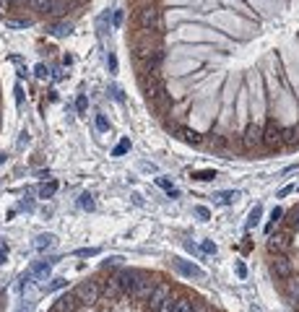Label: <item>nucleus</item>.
I'll use <instances>...</instances> for the list:
<instances>
[{
    "mask_svg": "<svg viewBox=\"0 0 299 312\" xmlns=\"http://www.w3.org/2000/svg\"><path fill=\"white\" fill-rule=\"evenodd\" d=\"M73 294L81 304H88V307H94L97 302H102V286L97 281H81L76 289H73Z\"/></svg>",
    "mask_w": 299,
    "mask_h": 312,
    "instance_id": "obj_1",
    "label": "nucleus"
},
{
    "mask_svg": "<svg viewBox=\"0 0 299 312\" xmlns=\"http://www.w3.org/2000/svg\"><path fill=\"white\" fill-rule=\"evenodd\" d=\"M138 26H141L143 32H162V11H159L156 6H143L141 11H138Z\"/></svg>",
    "mask_w": 299,
    "mask_h": 312,
    "instance_id": "obj_2",
    "label": "nucleus"
},
{
    "mask_svg": "<svg viewBox=\"0 0 299 312\" xmlns=\"http://www.w3.org/2000/svg\"><path fill=\"white\" fill-rule=\"evenodd\" d=\"M271 273H273L276 278H289V276L294 273L291 258H289L286 253H276V255L271 258Z\"/></svg>",
    "mask_w": 299,
    "mask_h": 312,
    "instance_id": "obj_3",
    "label": "nucleus"
},
{
    "mask_svg": "<svg viewBox=\"0 0 299 312\" xmlns=\"http://www.w3.org/2000/svg\"><path fill=\"white\" fill-rule=\"evenodd\" d=\"M154 281H151V276H146V273H141L138 276V281H135V286H133V292L128 294L130 299H135V302H148V297H151V292H154Z\"/></svg>",
    "mask_w": 299,
    "mask_h": 312,
    "instance_id": "obj_4",
    "label": "nucleus"
},
{
    "mask_svg": "<svg viewBox=\"0 0 299 312\" xmlns=\"http://www.w3.org/2000/svg\"><path fill=\"white\" fill-rule=\"evenodd\" d=\"M156 50H162V47H154L151 32H146L143 37H138V39L133 42V52H135V57H138V60H148Z\"/></svg>",
    "mask_w": 299,
    "mask_h": 312,
    "instance_id": "obj_5",
    "label": "nucleus"
},
{
    "mask_svg": "<svg viewBox=\"0 0 299 312\" xmlns=\"http://www.w3.org/2000/svg\"><path fill=\"white\" fill-rule=\"evenodd\" d=\"M289 244H291V232L289 229H281V232H271L268 234V250L276 255V253H286L289 250Z\"/></svg>",
    "mask_w": 299,
    "mask_h": 312,
    "instance_id": "obj_6",
    "label": "nucleus"
},
{
    "mask_svg": "<svg viewBox=\"0 0 299 312\" xmlns=\"http://www.w3.org/2000/svg\"><path fill=\"white\" fill-rule=\"evenodd\" d=\"M141 86H143V94L148 99H156V97L164 94V83H162V78H159V73H146L141 78Z\"/></svg>",
    "mask_w": 299,
    "mask_h": 312,
    "instance_id": "obj_7",
    "label": "nucleus"
},
{
    "mask_svg": "<svg viewBox=\"0 0 299 312\" xmlns=\"http://www.w3.org/2000/svg\"><path fill=\"white\" fill-rule=\"evenodd\" d=\"M281 125L276 122V120H268V125L263 128V146L268 148H279L281 146Z\"/></svg>",
    "mask_w": 299,
    "mask_h": 312,
    "instance_id": "obj_8",
    "label": "nucleus"
},
{
    "mask_svg": "<svg viewBox=\"0 0 299 312\" xmlns=\"http://www.w3.org/2000/svg\"><path fill=\"white\" fill-rule=\"evenodd\" d=\"M242 146H245L247 151H252V148H258V146H263V128H260L258 122H252V125H247V130H245V136H242Z\"/></svg>",
    "mask_w": 299,
    "mask_h": 312,
    "instance_id": "obj_9",
    "label": "nucleus"
},
{
    "mask_svg": "<svg viewBox=\"0 0 299 312\" xmlns=\"http://www.w3.org/2000/svg\"><path fill=\"white\" fill-rule=\"evenodd\" d=\"M138 276H141V273H138V271H128V268H123V271H117V273H114L112 278L117 281V286L123 289V294L128 297V294L133 292V286H135Z\"/></svg>",
    "mask_w": 299,
    "mask_h": 312,
    "instance_id": "obj_10",
    "label": "nucleus"
},
{
    "mask_svg": "<svg viewBox=\"0 0 299 312\" xmlns=\"http://www.w3.org/2000/svg\"><path fill=\"white\" fill-rule=\"evenodd\" d=\"M169 297H172V289H169L167 284H156V286H154V292H151V297H148V307H151V312H156V309L162 307Z\"/></svg>",
    "mask_w": 299,
    "mask_h": 312,
    "instance_id": "obj_11",
    "label": "nucleus"
},
{
    "mask_svg": "<svg viewBox=\"0 0 299 312\" xmlns=\"http://www.w3.org/2000/svg\"><path fill=\"white\" fill-rule=\"evenodd\" d=\"M78 299H76V294L71 292V294H63V297H57V302H55V307H52V312H78Z\"/></svg>",
    "mask_w": 299,
    "mask_h": 312,
    "instance_id": "obj_12",
    "label": "nucleus"
},
{
    "mask_svg": "<svg viewBox=\"0 0 299 312\" xmlns=\"http://www.w3.org/2000/svg\"><path fill=\"white\" fill-rule=\"evenodd\" d=\"M284 292H286V299L291 307H299V276H289L284 278Z\"/></svg>",
    "mask_w": 299,
    "mask_h": 312,
    "instance_id": "obj_13",
    "label": "nucleus"
},
{
    "mask_svg": "<svg viewBox=\"0 0 299 312\" xmlns=\"http://www.w3.org/2000/svg\"><path fill=\"white\" fill-rule=\"evenodd\" d=\"M120 297H125V294H123V289L117 286V281H114V278L104 281V286H102V299H104V302H117Z\"/></svg>",
    "mask_w": 299,
    "mask_h": 312,
    "instance_id": "obj_14",
    "label": "nucleus"
},
{
    "mask_svg": "<svg viewBox=\"0 0 299 312\" xmlns=\"http://www.w3.org/2000/svg\"><path fill=\"white\" fill-rule=\"evenodd\" d=\"M177 133H180L177 138H182V141L190 143V146H200L203 143V136H200V133H195L193 128H177Z\"/></svg>",
    "mask_w": 299,
    "mask_h": 312,
    "instance_id": "obj_15",
    "label": "nucleus"
},
{
    "mask_svg": "<svg viewBox=\"0 0 299 312\" xmlns=\"http://www.w3.org/2000/svg\"><path fill=\"white\" fill-rule=\"evenodd\" d=\"M174 268H177L182 276H190V278H193V276H195V278L203 276V271L198 268V265H190V263H185V260H174Z\"/></svg>",
    "mask_w": 299,
    "mask_h": 312,
    "instance_id": "obj_16",
    "label": "nucleus"
},
{
    "mask_svg": "<svg viewBox=\"0 0 299 312\" xmlns=\"http://www.w3.org/2000/svg\"><path fill=\"white\" fill-rule=\"evenodd\" d=\"M281 143H286V146L299 143V128H296V125H291V128H284V130H281Z\"/></svg>",
    "mask_w": 299,
    "mask_h": 312,
    "instance_id": "obj_17",
    "label": "nucleus"
},
{
    "mask_svg": "<svg viewBox=\"0 0 299 312\" xmlns=\"http://www.w3.org/2000/svg\"><path fill=\"white\" fill-rule=\"evenodd\" d=\"M162 60H164V52H162V50H156V52L146 60V73H156V71H159V65H162Z\"/></svg>",
    "mask_w": 299,
    "mask_h": 312,
    "instance_id": "obj_18",
    "label": "nucleus"
},
{
    "mask_svg": "<svg viewBox=\"0 0 299 312\" xmlns=\"http://www.w3.org/2000/svg\"><path fill=\"white\" fill-rule=\"evenodd\" d=\"M193 307H195V302H193V299H188V297H180V299H174L172 312H193Z\"/></svg>",
    "mask_w": 299,
    "mask_h": 312,
    "instance_id": "obj_19",
    "label": "nucleus"
},
{
    "mask_svg": "<svg viewBox=\"0 0 299 312\" xmlns=\"http://www.w3.org/2000/svg\"><path fill=\"white\" fill-rule=\"evenodd\" d=\"M68 13V0H52V8H50V16L60 18Z\"/></svg>",
    "mask_w": 299,
    "mask_h": 312,
    "instance_id": "obj_20",
    "label": "nucleus"
},
{
    "mask_svg": "<svg viewBox=\"0 0 299 312\" xmlns=\"http://www.w3.org/2000/svg\"><path fill=\"white\" fill-rule=\"evenodd\" d=\"M57 193V182H44L39 185V198H52Z\"/></svg>",
    "mask_w": 299,
    "mask_h": 312,
    "instance_id": "obj_21",
    "label": "nucleus"
},
{
    "mask_svg": "<svg viewBox=\"0 0 299 312\" xmlns=\"http://www.w3.org/2000/svg\"><path fill=\"white\" fill-rule=\"evenodd\" d=\"M286 227H289V229H299V206L286 213Z\"/></svg>",
    "mask_w": 299,
    "mask_h": 312,
    "instance_id": "obj_22",
    "label": "nucleus"
},
{
    "mask_svg": "<svg viewBox=\"0 0 299 312\" xmlns=\"http://www.w3.org/2000/svg\"><path fill=\"white\" fill-rule=\"evenodd\" d=\"M237 198H240V193H237V190H226V193H219V203L229 206V203H234Z\"/></svg>",
    "mask_w": 299,
    "mask_h": 312,
    "instance_id": "obj_23",
    "label": "nucleus"
},
{
    "mask_svg": "<svg viewBox=\"0 0 299 312\" xmlns=\"http://www.w3.org/2000/svg\"><path fill=\"white\" fill-rule=\"evenodd\" d=\"M32 24L29 18H6V26H11V29H26Z\"/></svg>",
    "mask_w": 299,
    "mask_h": 312,
    "instance_id": "obj_24",
    "label": "nucleus"
},
{
    "mask_svg": "<svg viewBox=\"0 0 299 312\" xmlns=\"http://www.w3.org/2000/svg\"><path fill=\"white\" fill-rule=\"evenodd\" d=\"M32 8H34V11H39V13H50L52 0H32Z\"/></svg>",
    "mask_w": 299,
    "mask_h": 312,
    "instance_id": "obj_25",
    "label": "nucleus"
},
{
    "mask_svg": "<svg viewBox=\"0 0 299 312\" xmlns=\"http://www.w3.org/2000/svg\"><path fill=\"white\" fill-rule=\"evenodd\" d=\"M52 242H55V237H52V234H42V237H37V250L52 247Z\"/></svg>",
    "mask_w": 299,
    "mask_h": 312,
    "instance_id": "obj_26",
    "label": "nucleus"
},
{
    "mask_svg": "<svg viewBox=\"0 0 299 312\" xmlns=\"http://www.w3.org/2000/svg\"><path fill=\"white\" fill-rule=\"evenodd\" d=\"M34 273H37L42 281H47V276H50V263H39V265H34Z\"/></svg>",
    "mask_w": 299,
    "mask_h": 312,
    "instance_id": "obj_27",
    "label": "nucleus"
},
{
    "mask_svg": "<svg viewBox=\"0 0 299 312\" xmlns=\"http://www.w3.org/2000/svg\"><path fill=\"white\" fill-rule=\"evenodd\" d=\"M193 177H195V180H200V182H211L214 177H216V172L214 169H203V172H195Z\"/></svg>",
    "mask_w": 299,
    "mask_h": 312,
    "instance_id": "obj_28",
    "label": "nucleus"
},
{
    "mask_svg": "<svg viewBox=\"0 0 299 312\" xmlns=\"http://www.w3.org/2000/svg\"><path fill=\"white\" fill-rule=\"evenodd\" d=\"M156 185L162 188V190H167V193H169V198H177V188H172V185H169V180H164V177H159Z\"/></svg>",
    "mask_w": 299,
    "mask_h": 312,
    "instance_id": "obj_29",
    "label": "nucleus"
},
{
    "mask_svg": "<svg viewBox=\"0 0 299 312\" xmlns=\"http://www.w3.org/2000/svg\"><path fill=\"white\" fill-rule=\"evenodd\" d=\"M130 151V141L128 138H123L117 146H114V151H112V156H123V153H128Z\"/></svg>",
    "mask_w": 299,
    "mask_h": 312,
    "instance_id": "obj_30",
    "label": "nucleus"
},
{
    "mask_svg": "<svg viewBox=\"0 0 299 312\" xmlns=\"http://www.w3.org/2000/svg\"><path fill=\"white\" fill-rule=\"evenodd\" d=\"M260 213H263V208H260V206H255V208H252V211H250V219H247V229L258 224V219H260Z\"/></svg>",
    "mask_w": 299,
    "mask_h": 312,
    "instance_id": "obj_31",
    "label": "nucleus"
},
{
    "mask_svg": "<svg viewBox=\"0 0 299 312\" xmlns=\"http://www.w3.org/2000/svg\"><path fill=\"white\" fill-rule=\"evenodd\" d=\"M81 208H83V211H94V198H91L88 193L81 195Z\"/></svg>",
    "mask_w": 299,
    "mask_h": 312,
    "instance_id": "obj_32",
    "label": "nucleus"
},
{
    "mask_svg": "<svg viewBox=\"0 0 299 312\" xmlns=\"http://www.w3.org/2000/svg\"><path fill=\"white\" fill-rule=\"evenodd\" d=\"M97 130H99V133H107V130H109V125H107V117H104V115H97Z\"/></svg>",
    "mask_w": 299,
    "mask_h": 312,
    "instance_id": "obj_33",
    "label": "nucleus"
},
{
    "mask_svg": "<svg viewBox=\"0 0 299 312\" xmlns=\"http://www.w3.org/2000/svg\"><path fill=\"white\" fill-rule=\"evenodd\" d=\"M107 68H109V73H117V57H114L112 52H109V57H107Z\"/></svg>",
    "mask_w": 299,
    "mask_h": 312,
    "instance_id": "obj_34",
    "label": "nucleus"
},
{
    "mask_svg": "<svg viewBox=\"0 0 299 312\" xmlns=\"http://www.w3.org/2000/svg\"><path fill=\"white\" fill-rule=\"evenodd\" d=\"M195 216H200V219L205 221V219H211V211L205 208V206H195Z\"/></svg>",
    "mask_w": 299,
    "mask_h": 312,
    "instance_id": "obj_35",
    "label": "nucleus"
},
{
    "mask_svg": "<svg viewBox=\"0 0 299 312\" xmlns=\"http://www.w3.org/2000/svg\"><path fill=\"white\" fill-rule=\"evenodd\" d=\"M172 307H174V297H169V299H167L162 307H159L156 312H172Z\"/></svg>",
    "mask_w": 299,
    "mask_h": 312,
    "instance_id": "obj_36",
    "label": "nucleus"
},
{
    "mask_svg": "<svg viewBox=\"0 0 299 312\" xmlns=\"http://www.w3.org/2000/svg\"><path fill=\"white\" fill-rule=\"evenodd\" d=\"M21 6H32V0H11L8 8H21Z\"/></svg>",
    "mask_w": 299,
    "mask_h": 312,
    "instance_id": "obj_37",
    "label": "nucleus"
},
{
    "mask_svg": "<svg viewBox=\"0 0 299 312\" xmlns=\"http://www.w3.org/2000/svg\"><path fill=\"white\" fill-rule=\"evenodd\" d=\"M71 32V26H65V24H57V26H52V34H68Z\"/></svg>",
    "mask_w": 299,
    "mask_h": 312,
    "instance_id": "obj_38",
    "label": "nucleus"
},
{
    "mask_svg": "<svg viewBox=\"0 0 299 312\" xmlns=\"http://www.w3.org/2000/svg\"><path fill=\"white\" fill-rule=\"evenodd\" d=\"M203 253H211V255H216V244H214V242H203Z\"/></svg>",
    "mask_w": 299,
    "mask_h": 312,
    "instance_id": "obj_39",
    "label": "nucleus"
},
{
    "mask_svg": "<svg viewBox=\"0 0 299 312\" xmlns=\"http://www.w3.org/2000/svg\"><path fill=\"white\" fill-rule=\"evenodd\" d=\"M234 271H237V276H240V278H245V276H247V268H245V263H237V265H234Z\"/></svg>",
    "mask_w": 299,
    "mask_h": 312,
    "instance_id": "obj_40",
    "label": "nucleus"
},
{
    "mask_svg": "<svg viewBox=\"0 0 299 312\" xmlns=\"http://www.w3.org/2000/svg\"><path fill=\"white\" fill-rule=\"evenodd\" d=\"M76 107H78V112H86V107H88V102H86V97H78V102H76Z\"/></svg>",
    "mask_w": 299,
    "mask_h": 312,
    "instance_id": "obj_41",
    "label": "nucleus"
},
{
    "mask_svg": "<svg viewBox=\"0 0 299 312\" xmlns=\"http://www.w3.org/2000/svg\"><path fill=\"white\" fill-rule=\"evenodd\" d=\"M47 73H50L47 65H37V76H39V78H47Z\"/></svg>",
    "mask_w": 299,
    "mask_h": 312,
    "instance_id": "obj_42",
    "label": "nucleus"
},
{
    "mask_svg": "<svg viewBox=\"0 0 299 312\" xmlns=\"http://www.w3.org/2000/svg\"><path fill=\"white\" fill-rule=\"evenodd\" d=\"M112 97H114V99H117V102H123V91H120V88H117V86H112Z\"/></svg>",
    "mask_w": 299,
    "mask_h": 312,
    "instance_id": "obj_43",
    "label": "nucleus"
},
{
    "mask_svg": "<svg viewBox=\"0 0 299 312\" xmlns=\"http://www.w3.org/2000/svg\"><path fill=\"white\" fill-rule=\"evenodd\" d=\"M6 253H8V247H6V244H3V242H0V263H3V260H6Z\"/></svg>",
    "mask_w": 299,
    "mask_h": 312,
    "instance_id": "obj_44",
    "label": "nucleus"
},
{
    "mask_svg": "<svg viewBox=\"0 0 299 312\" xmlns=\"http://www.w3.org/2000/svg\"><path fill=\"white\" fill-rule=\"evenodd\" d=\"M193 312H211V309L205 307V304H200V307H193Z\"/></svg>",
    "mask_w": 299,
    "mask_h": 312,
    "instance_id": "obj_45",
    "label": "nucleus"
},
{
    "mask_svg": "<svg viewBox=\"0 0 299 312\" xmlns=\"http://www.w3.org/2000/svg\"><path fill=\"white\" fill-rule=\"evenodd\" d=\"M0 3H3V6H6V8H8V3H11V0H0Z\"/></svg>",
    "mask_w": 299,
    "mask_h": 312,
    "instance_id": "obj_46",
    "label": "nucleus"
},
{
    "mask_svg": "<svg viewBox=\"0 0 299 312\" xmlns=\"http://www.w3.org/2000/svg\"><path fill=\"white\" fill-rule=\"evenodd\" d=\"M3 8H6V6H3V3H0V11H3Z\"/></svg>",
    "mask_w": 299,
    "mask_h": 312,
    "instance_id": "obj_47",
    "label": "nucleus"
}]
</instances>
